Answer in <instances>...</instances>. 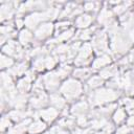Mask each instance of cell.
<instances>
[{"label":"cell","instance_id":"6da1fadb","mask_svg":"<svg viewBox=\"0 0 134 134\" xmlns=\"http://www.w3.org/2000/svg\"><path fill=\"white\" fill-rule=\"evenodd\" d=\"M119 95H120L119 91L115 89H112L109 87L107 88L99 87L89 94L88 100H89V104L92 106H102L106 103H111L117 99Z\"/></svg>","mask_w":134,"mask_h":134},{"label":"cell","instance_id":"7a4b0ae2","mask_svg":"<svg viewBox=\"0 0 134 134\" xmlns=\"http://www.w3.org/2000/svg\"><path fill=\"white\" fill-rule=\"evenodd\" d=\"M60 92L68 102L72 103L77 99L83 92L82 83L76 79H67L60 86Z\"/></svg>","mask_w":134,"mask_h":134},{"label":"cell","instance_id":"3957f363","mask_svg":"<svg viewBox=\"0 0 134 134\" xmlns=\"http://www.w3.org/2000/svg\"><path fill=\"white\" fill-rule=\"evenodd\" d=\"M92 50H93V47L90 43H87V42L84 43L76 54L74 64L79 67H85L90 62H92V54H93Z\"/></svg>","mask_w":134,"mask_h":134},{"label":"cell","instance_id":"277c9868","mask_svg":"<svg viewBox=\"0 0 134 134\" xmlns=\"http://www.w3.org/2000/svg\"><path fill=\"white\" fill-rule=\"evenodd\" d=\"M2 53L8 55V57H15L19 60L25 59V51L22 49V46L19 42L10 39L7 40L6 44L2 46Z\"/></svg>","mask_w":134,"mask_h":134},{"label":"cell","instance_id":"5b68a950","mask_svg":"<svg viewBox=\"0 0 134 134\" xmlns=\"http://www.w3.org/2000/svg\"><path fill=\"white\" fill-rule=\"evenodd\" d=\"M91 45L98 55L104 54L106 51H108L109 50L108 49V36H107L106 31L99 30L97 32H94Z\"/></svg>","mask_w":134,"mask_h":134},{"label":"cell","instance_id":"8992f818","mask_svg":"<svg viewBox=\"0 0 134 134\" xmlns=\"http://www.w3.org/2000/svg\"><path fill=\"white\" fill-rule=\"evenodd\" d=\"M59 110L53 108V107H49L46 109H41V110H37L34 112L32 114V118L35 119H39L42 118L43 121L47 122V124H51L53 122L57 117L59 116Z\"/></svg>","mask_w":134,"mask_h":134},{"label":"cell","instance_id":"52a82bcc","mask_svg":"<svg viewBox=\"0 0 134 134\" xmlns=\"http://www.w3.org/2000/svg\"><path fill=\"white\" fill-rule=\"evenodd\" d=\"M43 82H44V87L46 88V90L50 91L51 93L55 92L57 89H59L60 87V82L61 79L58 76L57 71H50L45 73L43 76Z\"/></svg>","mask_w":134,"mask_h":134},{"label":"cell","instance_id":"ba28073f","mask_svg":"<svg viewBox=\"0 0 134 134\" xmlns=\"http://www.w3.org/2000/svg\"><path fill=\"white\" fill-rule=\"evenodd\" d=\"M53 30H54V25L51 22H44V23L40 24L37 27V29L35 30V34H34L35 39L38 41L45 40L51 36Z\"/></svg>","mask_w":134,"mask_h":134},{"label":"cell","instance_id":"9c48e42d","mask_svg":"<svg viewBox=\"0 0 134 134\" xmlns=\"http://www.w3.org/2000/svg\"><path fill=\"white\" fill-rule=\"evenodd\" d=\"M29 108L41 110L43 107H45L47 104H49V96L43 91L39 94H35L34 96L29 97Z\"/></svg>","mask_w":134,"mask_h":134},{"label":"cell","instance_id":"30bf717a","mask_svg":"<svg viewBox=\"0 0 134 134\" xmlns=\"http://www.w3.org/2000/svg\"><path fill=\"white\" fill-rule=\"evenodd\" d=\"M32 114H34V111L32 109L28 108L27 110H19V109H14V110H10L7 115L9 116V118L16 122H21L22 120L26 119V118H30L32 117Z\"/></svg>","mask_w":134,"mask_h":134},{"label":"cell","instance_id":"8fae6325","mask_svg":"<svg viewBox=\"0 0 134 134\" xmlns=\"http://www.w3.org/2000/svg\"><path fill=\"white\" fill-rule=\"evenodd\" d=\"M49 104L51 105V107L58 109V110H63L64 108L67 107V100L66 98L57 93V92H53V93H50L49 95Z\"/></svg>","mask_w":134,"mask_h":134},{"label":"cell","instance_id":"7c38bea8","mask_svg":"<svg viewBox=\"0 0 134 134\" xmlns=\"http://www.w3.org/2000/svg\"><path fill=\"white\" fill-rule=\"evenodd\" d=\"M14 2H2L0 6V16H1V21L5 20H10L12 17L14 16Z\"/></svg>","mask_w":134,"mask_h":134},{"label":"cell","instance_id":"4fadbf2b","mask_svg":"<svg viewBox=\"0 0 134 134\" xmlns=\"http://www.w3.org/2000/svg\"><path fill=\"white\" fill-rule=\"evenodd\" d=\"M113 12L109 10L107 7H103L97 16V22L102 25L105 26H109L112 22H113Z\"/></svg>","mask_w":134,"mask_h":134},{"label":"cell","instance_id":"5bb4252c","mask_svg":"<svg viewBox=\"0 0 134 134\" xmlns=\"http://www.w3.org/2000/svg\"><path fill=\"white\" fill-rule=\"evenodd\" d=\"M73 35H74V28H68L67 30H65V31H63V32H61V34H59L58 36H55L53 39H51V40H49L48 42H47V44L49 45H53V44H62L64 41H67V40H69V39H71L72 37H73Z\"/></svg>","mask_w":134,"mask_h":134},{"label":"cell","instance_id":"9a60e30c","mask_svg":"<svg viewBox=\"0 0 134 134\" xmlns=\"http://www.w3.org/2000/svg\"><path fill=\"white\" fill-rule=\"evenodd\" d=\"M88 112H89V103H87L85 100H81V102L73 104L70 109V113L75 116L86 115Z\"/></svg>","mask_w":134,"mask_h":134},{"label":"cell","instance_id":"2e32d148","mask_svg":"<svg viewBox=\"0 0 134 134\" xmlns=\"http://www.w3.org/2000/svg\"><path fill=\"white\" fill-rule=\"evenodd\" d=\"M8 72L9 75H12L13 77H16V76H21L23 74H25L27 71H28V65L25 61L23 62H20L18 63L17 65H14L12 68L7 69L6 70Z\"/></svg>","mask_w":134,"mask_h":134},{"label":"cell","instance_id":"e0dca14e","mask_svg":"<svg viewBox=\"0 0 134 134\" xmlns=\"http://www.w3.org/2000/svg\"><path fill=\"white\" fill-rule=\"evenodd\" d=\"M93 22V17L89 14H82L80 15L75 21H74V24L77 28H81V29H86V28H89V26L91 25V23Z\"/></svg>","mask_w":134,"mask_h":134},{"label":"cell","instance_id":"ac0fdd59","mask_svg":"<svg viewBox=\"0 0 134 134\" xmlns=\"http://www.w3.org/2000/svg\"><path fill=\"white\" fill-rule=\"evenodd\" d=\"M30 122H31V119L30 118H26V119L22 120L21 122H18L16 126L9 128L7 130L6 134H23L24 132L27 131L28 126L30 125Z\"/></svg>","mask_w":134,"mask_h":134},{"label":"cell","instance_id":"d6986e66","mask_svg":"<svg viewBox=\"0 0 134 134\" xmlns=\"http://www.w3.org/2000/svg\"><path fill=\"white\" fill-rule=\"evenodd\" d=\"M111 63V57L108 53H104L98 55L93 62H92V69H103L107 67Z\"/></svg>","mask_w":134,"mask_h":134},{"label":"cell","instance_id":"ffe728a7","mask_svg":"<svg viewBox=\"0 0 134 134\" xmlns=\"http://www.w3.org/2000/svg\"><path fill=\"white\" fill-rule=\"evenodd\" d=\"M46 127L47 126L45 121H42L41 119H35L28 126L27 132L29 134H39V133H42L46 129Z\"/></svg>","mask_w":134,"mask_h":134},{"label":"cell","instance_id":"44dd1931","mask_svg":"<svg viewBox=\"0 0 134 134\" xmlns=\"http://www.w3.org/2000/svg\"><path fill=\"white\" fill-rule=\"evenodd\" d=\"M34 34L31 32V30H29L28 28H25V29H21L20 34H19V43L23 46H26L28 45L30 42H34Z\"/></svg>","mask_w":134,"mask_h":134},{"label":"cell","instance_id":"7402d4cb","mask_svg":"<svg viewBox=\"0 0 134 134\" xmlns=\"http://www.w3.org/2000/svg\"><path fill=\"white\" fill-rule=\"evenodd\" d=\"M92 72H93L92 68L79 67L73 70V76L75 79H80V80H88L90 76H92Z\"/></svg>","mask_w":134,"mask_h":134},{"label":"cell","instance_id":"603a6c76","mask_svg":"<svg viewBox=\"0 0 134 134\" xmlns=\"http://www.w3.org/2000/svg\"><path fill=\"white\" fill-rule=\"evenodd\" d=\"M118 74V70H117V67L115 66H107L105 68H103L100 71H99V76L102 79H113L115 76H117Z\"/></svg>","mask_w":134,"mask_h":134},{"label":"cell","instance_id":"cb8c5ba5","mask_svg":"<svg viewBox=\"0 0 134 134\" xmlns=\"http://www.w3.org/2000/svg\"><path fill=\"white\" fill-rule=\"evenodd\" d=\"M126 117H127V111L124 108H117L113 112L112 119L115 125H121L126 120Z\"/></svg>","mask_w":134,"mask_h":134},{"label":"cell","instance_id":"d4e9b609","mask_svg":"<svg viewBox=\"0 0 134 134\" xmlns=\"http://www.w3.org/2000/svg\"><path fill=\"white\" fill-rule=\"evenodd\" d=\"M30 83H31V81L29 79H27L26 76H24V77H22V79H20L18 81L16 87H17V89H18V91L20 93H26L31 88V84Z\"/></svg>","mask_w":134,"mask_h":134},{"label":"cell","instance_id":"484cf974","mask_svg":"<svg viewBox=\"0 0 134 134\" xmlns=\"http://www.w3.org/2000/svg\"><path fill=\"white\" fill-rule=\"evenodd\" d=\"M104 83V79H102L99 75H92L87 80V87L89 89H97L99 88Z\"/></svg>","mask_w":134,"mask_h":134},{"label":"cell","instance_id":"4316f807","mask_svg":"<svg viewBox=\"0 0 134 134\" xmlns=\"http://www.w3.org/2000/svg\"><path fill=\"white\" fill-rule=\"evenodd\" d=\"M133 3L130 2V1H127V2H120L119 4L115 5L113 7V14H116V15H124L125 13H127V9L132 5Z\"/></svg>","mask_w":134,"mask_h":134},{"label":"cell","instance_id":"83f0119b","mask_svg":"<svg viewBox=\"0 0 134 134\" xmlns=\"http://www.w3.org/2000/svg\"><path fill=\"white\" fill-rule=\"evenodd\" d=\"M14 64H15V63H14L13 58H10V57H8V55H6V54H4V53L1 54V59H0V67H1L2 70L12 68V67L14 66Z\"/></svg>","mask_w":134,"mask_h":134},{"label":"cell","instance_id":"f1b7e54d","mask_svg":"<svg viewBox=\"0 0 134 134\" xmlns=\"http://www.w3.org/2000/svg\"><path fill=\"white\" fill-rule=\"evenodd\" d=\"M45 57H37L32 61V70L34 71H43L45 69Z\"/></svg>","mask_w":134,"mask_h":134},{"label":"cell","instance_id":"f546056e","mask_svg":"<svg viewBox=\"0 0 134 134\" xmlns=\"http://www.w3.org/2000/svg\"><path fill=\"white\" fill-rule=\"evenodd\" d=\"M94 30H95V27H89V28H86V29H82L77 32L76 38H79L80 40L87 41L92 37V34H94Z\"/></svg>","mask_w":134,"mask_h":134},{"label":"cell","instance_id":"4dcf8cb0","mask_svg":"<svg viewBox=\"0 0 134 134\" xmlns=\"http://www.w3.org/2000/svg\"><path fill=\"white\" fill-rule=\"evenodd\" d=\"M57 71V74H58V76L62 80V79H65V77H67L71 72H72V69H71V67L69 66V65H62L61 67H59V69L58 70H55Z\"/></svg>","mask_w":134,"mask_h":134},{"label":"cell","instance_id":"1f68e13d","mask_svg":"<svg viewBox=\"0 0 134 134\" xmlns=\"http://www.w3.org/2000/svg\"><path fill=\"white\" fill-rule=\"evenodd\" d=\"M70 24H71V22H70V21H67V20H61V21H59V22L54 25V29H55V31H57L55 36H58L59 34H61V32L67 30Z\"/></svg>","mask_w":134,"mask_h":134},{"label":"cell","instance_id":"d6a6232c","mask_svg":"<svg viewBox=\"0 0 134 134\" xmlns=\"http://www.w3.org/2000/svg\"><path fill=\"white\" fill-rule=\"evenodd\" d=\"M69 49H70V45L62 43V44H59V45L54 48L53 53L57 54V55H59V57H60V55H65V54H67V53L69 52Z\"/></svg>","mask_w":134,"mask_h":134},{"label":"cell","instance_id":"836d02e7","mask_svg":"<svg viewBox=\"0 0 134 134\" xmlns=\"http://www.w3.org/2000/svg\"><path fill=\"white\" fill-rule=\"evenodd\" d=\"M99 6H100V4H99L98 2H86V3H84L83 8H84V10H86V12L95 13V12H98Z\"/></svg>","mask_w":134,"mask_h":134},{"label":"cell","instance_id":"e575fe53","mask_svg":"<svg viewBox=\"0 0 134 134\" xmlns=\"http://www.w3.org/2000/svg\"><path fill=\"white\" fill-rule=\"evenodd\" d=\"M57 58L58 57H52V55L47 54L45 57V67L47 69H52L57 65V63L59 61V59H57Z\"/></svg>","mask_w":134,"mask_h":134},{"label":"cell","instance_id":"d590c367","mask_svg":"<svg viewBox=\"0 0 134 134\" xmlns=\"http://www.w3.org/2000/svg\"><path fill=\"white\" fill-rule=\"evenodd\" d=\"M9 128H12V122H10V118L8 115H3L1 118V131L4 132L6 129L8 130Z\"/></svg>","mask_w":134,"mask_h":134},{"label":"cell","instance_id":"8d00e7d4","mask_svg":"<svg viewBox=\"0 0 134 134\" xmlns=\"http://www.w3.org/2000/svg\"><path fill=\"white\" fill-rule=\"evenodd\" d=\"M76 125L80 127V128H85L89 125V121H88V117L86 115H80V116H76Z\"/></svg>","mask_w":134,"mask_h":134},{"label":"cell","instance_id":"74e56055","mask_svg":"<svg viewBox=\"0 0 134 134\" xmlns=\"http://www.w3.org/2000/svg\"><path fill=\"white\" fill-rule=\"evenodd\" d=\"M49 133L50 134H70L69 131H67L66 129L64 128H61L60 126H53L50 130H49Z\"/></svg>","mask_w":134,"mask_h":134},{"label":"cell","instance_id":"f35d334b","mask_svg":"<svg viewBox=\"0 0 134 134\" xmlns=\"http://www.w3.org/2000/svg\"><path fill=\"white\" fill-rule=\"evenodd\" d=\"M131 131H132V128L128 127L127 125H122V126H120V127L116 130L115 134H129Z\"/></svg>","mask_w":134,"mask_h":134},{"label":"cell","instance_id":"ab89813d","mask_svg":"<svg viewBox=\"0 0 134 134\" xmlns=\"http://www.w3.org/2000/svg\"><path fill=\"white\" fill-rule=\"evenodd\" d=\"M15 24H16V27H17V28H22V26L25 25L24 19H22V18H16Z\"/></svg>","mask_w":134,"mask_h":134},{"label":"cell","instance_id":"60d3db41","mask_svg":"<svg viewBox=\"0 0 134 134\" xmlns=\"http://www.w3.org/2000/svg\"><path fill=\"white\" fill-rule=\"evenodd\" d=\"M126 125L130 128L134 127V115H130L127 119H126Z\"/></svg>","mask_w":134,"mask_h":134},{"label":"cell","instance_id":"b9f144b4","mask_svg":"<svg viewBox=\"0 0 134 134\" xmlns=\"http://www.w3.org/2000/svg\"><path fill=\"white\" fill-rule=\"evenodd\" d=\"M86 134H106V133H105L104 131H102V130H100V131H95V130H91V129L89 128V129H88V132H87Z\"/></svg>","mask_w":134,"mask_h":134},{"label":"cell","instance_id":"7bdbcfd3","mask_svg":"<svg viewBox=\"0 0 134 134\" xmlns=\"http://www.w3.org/2000/svg\"><path fill=\"white\" fill-rule=\"evenodd\" d=\"M43 134H50L49 132H46V133H43Z\"/></svg>","mask_w":134,"mask_h":134},{"label":"cell","instance_id":"ee69618b","mask_svg":"<svg viewBox=\"0 0 134 134\" xmlns=\"http://www.w3.org/2000/svg\"><path fill=\"white\" fill-rule=\"evenodd\" d=\"M129 134H130V133H129Z\"/></svg>","mask_w":134,"mask_h":134}]
</instances>
